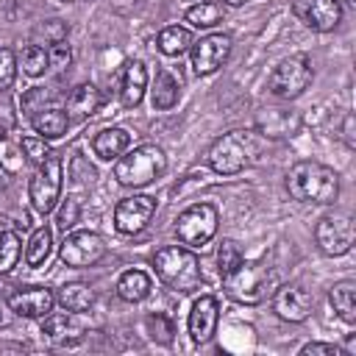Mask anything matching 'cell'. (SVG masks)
Returning a JSON list of instances; mask_svg holds the SVG:
<instances>
[{"instance_id":"cell-1","label":"cell","mask_w":356,"mask_h":356,"mask_svg":"<svg viewBox=\"0 0 356 356\" xmlns=\"http://www.w3.org/2000/svg\"><path fill=\"white\" fill-rule=\"evenodd\" d=\"M286 192L300 203L328 206L339 197V175L334 167L323 161L303 159L289 167L286 172Z\"/></svg>"},{"instance_id":"cell-2","label":"cell","mask_w":356,"mask_h":356,"mask_svg":"<svg viewBox=\"0 0 356 356\" xmlns=\"http://www.w3.org/2000/svg\"><path fill=\"white\" fill-rule=\"evenodd\" d=\"M153 270L164 286H170L172 292H181V295H189V292L200 289V284H203L200 259L189 248H181V245L159 248L153 253Z\"/></svg>"},{"instance_id":"cell-3","label":"cell","mask_w":356,"mask_h":356,"mask_svg":"<svg viewBox=\"0 0 356 356\" xmlns=\"http://www.w3.org/2000/svg\"><path fill=\"white\" fill-rule=\"evenodd\" d=\"M222 289L236 303H261L267 292L273 289V270L264 261H248L242 259L234 270L222 275Z\"/></svg>"},{"instance_id":"cell-4","label":"cell","mask_w":356,"mask_h":356,"mask_svg":"<svg viewBox=\"0 0 356 356\" xmlns=\"http://www.w3.org/2000/svg\"><path fill=\"white\" fill-rule=\"evenodd\" d=\"M167 170V153L159 145H139L125 150L114 164V178L122 186H147Z\"/></svg>"},{"instance_id":"cell-5","label":"cell","mask_w":356,"mask_h":356,"mask_svg":"<svg viewBox=\"0 0 356 356\" xmlns=\"http://www.w3.org/2000/svg\"><path fill=\"white\" fill-rule=\"evenodd\" d=\"M312 81H314L312 58L306 53H292V56H284L273 67L267 89L281 100H295L312 86Z\"/></svg>"},{"instance_id":"cell-6","label":"cell","mask_w":356,"mask_h":356,"mask_svg":"<svg viewBox=\"0 0 356 356\" xmlns=\"http://www.w3.org/2000/svg\"><path fill=\"white\" fill-rule=\"evenodd\" d=\"M250 142H253V134H245V131L222 134L220 139L211 142V147L206 153L209 167L217 175H236V172H242L250 164V153H253Z\"/></svg>"},{"instance_id":"cell-7","label":"cell","mask_w":356,"mask_h":356,"mask_svg":"<svg viewBox=\"0 0 356 356\" xmlns=\"http://www.w3.org/2000/svg\"><path fill=\"white\" fill-rule=\"evenodd\" d=\"M220 225V211L211 203H192L175 220V236L186 248H203L211 242Z\"/></svg>"},{"instance_id":"cell-8","label":"cell","mask_w":356,"mask_h":356,"mask_svg":"<svg viewBox=\"0 0 356 356\" xmlns=\"http://www.w3.org/2000/svg\"><path fill=\"white\" fill-rule=\"evenodd\" d=\"M61 186H64V167H61V159L56 153H50L33 172L31 184H28V197H31V206L42 214L53 211L56 203L61 200Z\"/></svg>"},{"instance_id":"cell-9","label":"cell","mask_w":356,"mask_h":356,"mask_svg":"<svg viewBox=\"0 0 356 356\" xmlns=\"http://www.w3.org/2000/svg\"><path fill=\"white\" fill-rule=\"evenodd\" d=\"M353 217L345 214V211H334V214H325L317 220L314 225V242L320 248L323 256H345L350 248H353Z\"/></svg>"},{"instance_id":"cell-10","label":"cell","mask_w":356,"mask_h":356,"mask_svg":"<svg viewBox=\"0 0 356 356\" xmlns=\"http://www.w3.org/2000/svg\"><path fill=\"white\" fill-rule=\"evenodd\" d=\"M58 256L67 267H92L97 261H103L106 256V242L100 234L95 231H67L64 242L58 248Z\"/></svg>"},{"instance_id":"cell-11","label":"cell","mask_w":356,"mask_h":356,"mask_svg":"<svg viewBox=\"0 0 356 356\" xmlns=\"http://www.w3.org/2000/svg\"><path fill=\"white\" fill-rule=\"evenodd\" d=\"M156 214V197L150 195H131V197H122L117 206H114V228L125 236H134L139 231L147 228V222L153 220Z\"/></svg>"},{"instance_id":"cell-12","label":"cell","mask_w":356,"mask_h":356,"mask_svg":"<svg viewBox=\"0 0 356 356\" xmlns=\"http://www.w3.org/2000/svg\"><path fill=\"white\" fill-rule=\"evenodd\" d=\"M192 70L197 75H211L217 72L228 56H231V36L228 33H209L197 42H192Z\"/></svg>"},{"instance_id":"cell-13","label":"cell","mask_w":356,"mask_h":356,"mask_svg":"<svg viewBox=\"0 0 356 356\" xmlns=\"http://www.w3.org/2000/svg\"><path fill=\"white\" fill-rule=\"evenodd\" d=\"M292 11L306 28H312L317 33L334 31L342 19V3L339 0H295Z\"/></svg>"},{"instance_id":"cell-14","label":"cell","mask_w":356,"mask_h":356,"mask_svg":"<svg viewBox=\"0 0 356 356\" xmlns=\"http://www.w3.org/2000/svg\"><path fill=\"white\" fill-rule=\"evenodd\" d=\"M314 298L300 284H284L273 292V312L286 323H303L312 314Z\"/></svg>"},{"instance_id":"cell-15","label":"cell","mask_w":356,"mask_h":356,"mask_svg":"<svg viewBox=\"0 0 356 356\" xmlns=\"http://www.w3.org/2000/svg\"><path fill=\"white\" fill-rule=\"evenodd\" d=\"M217 323H220V303L214 295H200L195 303H192V312H189V337L195 345H203L214 337L217 331Z\"/></svg>"},{"instance_id":"cell-16","label":"cell","mask_w":356,"mask_h":356,"mask_svg":"<svg viewBox=\"0 0 356 356\" xmlns=\"http://www.w3.org/2000/svg\"><path fill=\"white\" fill-rule=\"evenodd\" d=\"M8 306L19 317H44L56 306V295L47 286H22L8 295Z\"/></svg>"},{"instance_id":"cell-17","label":"cell","mask_w":356,"mask_h":356,"mask_svg":"<svg viewBox=\"0 0 356 356\" xmlns=\"http://www.w3.org/2000/svg\"><path fill=\"white\" fill-rule=\"evenodd\" d=\"M145 89H147V67L142 61H128L125 70H122V81H120V103L125 108H134L142 103L145 97Z\"/></svg>"},{"instance_id":"cell-18","label":"cell","mask_w":356,"mask_h":356,"mask_svg":"<svg viewBox=\"0 0 356 356\" xmlns=\"http://www.w3.org/2000/svg\"><path fill=\"white\" fill-rule=\"evenodd\" d=\"M81 334H83V328L70 314L50 312V314L42 317V337L53 345H72V342L81 339Z\"/></svg>"},{"instance_id":"cell-19","label":"cell","mask_w":356,"mask_h":356,"mask_svg":"<svg viewBox=\"0 0 356 356\" xmlns=\"http://www.w3.org/2000/svg\"><path fill=\"white\" fill-rule=\"evenodd\" d=\"M103 97L95 83H78L67 97V117L70 120H89L100 108Z\"/></svg>"},{"instance_id":"cell-20","label":"cell","mask_w":356,"mask_h":356,"mask_svg":"<svg viewBox=\"0 0 356 356\" xmlns=\"http://www.w3.org/2000/svg\"><path fill=\"white\" fill-rule=\"evenodd\" d=\"M128 147H131V134L125 128H103L92 139V150L103 161H117Z\"/></svg>"},{"instance_id":"cell-21","label":"cell","mask_w":356,"mask_h":356,"mask_svg":"<svg viewBox=\"0 0 356 356\" xmlns=\"http://www.w3.org/2000/svg\"><path fill=\"white\" fill-rule=\"evenodd\" d=\"M31 125L39 136L44 139H58L64 136L67 125H70V117H67V108H58V106H44L42 111H36L31 117Z\"/></svg>"},{"instance_id":"cell-22","label":"cell","mask_w":356,"mask_h":356,"mask_svg":"<svg viewBox=\"0 0 356 356\" xmlns=\"http://www.w3.org/2000/svg\"><path fill=\"white\" fill-rule=\"evenodd\" d=\"M328 300L334 306V312L339 314V320H345L348 325L356 323V281L342 278L328 289Z\"/></svg>"},{"instance_id":"cell-23","label":"cell","mask_w":356,"mask_h":356,"mask_svg":"<svg viewBox=\"0 0 356 356\" xmlns=\"http://www.w3.org/2000/svg\"><path fill=\"white\" fill-rule=\"evenodd\" d=\"M181 97V81L167 72V70H159L156 72V81H153V89H150V100H153V108L159 111H170Z\"/></svg>"},{"instance_id":"cell-24","label":"cell","mask_w":356,"mask_h":356,"mask_svg":"<svg viewBox=\"0 0 356 356\" xmlns=\"http://www.w3.org/2000/svg\"><path fill=\"white\" fill-rule=\"evenodd\" d=\"M153 289V281L145 270H125L120 278H117V295L125 300V303H139L150 295Z\"/></svg>"},{"instance_id":"cell-25","label":"cell","mask_w":356,"mask_h":356,"mask_svg":"<svg viewBox=\"0 0 356 356\" xmlns=\"http://www.w3.org/2000/svg\"><path fill=\"white\" fill-rule=\"evenodd\" d=\"M56 303H61L64 312H86L92 303H95V289L89 284H81V281H72V284H64L56 295Z\"/></svg>"},{"instance_id":"cell-26","label":"cell","mask_w":356,"mask_h":356,"mask_svg":"<svg viewBox=\"0 0 356 356\" xmlns=\"http://www.w3.org/2000/svg\"><path fill=\"white\" fill-rule=\"evenodd\" d=\"M192 31L184 28V25H167L164 31H159L156 36V47L164 53V56H181L192 47Z\"/></svg>"},{"instance_id":"cell-27","label":"cell","mask_w":356,"mask_h":356,"mask_svg":"<svg viewBox=\"0 0 356 356\" xmlns=\"http://www.w3.org/2000/svg\"><path fill=\"white\" fill-rule=\"evenodd\" d=\"M184 17H186V22L195 25V28H214V25L222 22L225 8H222V3H217V0H203V3H197V6H189Z\"/></svg>"},{"instance_id":"cell-28","label":"cell","mask_w":356,"mask_h":356,"mask_svg":"<svg viewBox=\"0 0 356 356\" xmlns=\"http://www.w3.org/2000/svg\"><path fill=\"white\" fill-rule=\"evenodd\" d=\"M50 250H53V231H50L47 225H39V228L31 234L28 245H25V261H28V267L44 264L47 256H50Z\"/></svg>"},{"instance_id":"cell-29","label":"cell","mask_w":356,"mask_h":356,"mask_svg":"<svg viewBox=\"0 0 356 356\" xmlns=\"http://www.w3.org/2000/svg\"><path fill=\"white\" fill-rule=\"evenodd\" d=\"M17 67H19L25 75H31V78L44 75V72L50 70L47 50H44L42 44H28V47H22V53L17 56Z\"/></svg>"},{"instance_id":"cell-30","label":"cell","mask_w":356,"mask_h":356,"mask_svg":"<svg viewBox=\"0 0 356 356\" xmlns=\"http://www.w3.org/2000/svg\"><path fill=\"white\" fill-rule=\"evenodd\" d=\"M298 128V114H289L284 108H267V117L261 120V131L270 136H292Z\"/></svg>"},{"instance_id":"cell-31","label":"cell","mask_w":356,"mask_h":356,"mask_svg":"<svg viewBox=\"0 0 356 356\" xmlns=\"http://www.w3.org/2000/svg\"><path fill=\"white\" fill-rule=\"evenodd\" d=\"M19 256H22V242L17 231H0V275L11 273L19 264Z\"/></svg>"},{"instance_id":"cell-32","label":"cell","mask_w":356,"mask_h":356,"mask_svg":"<svg viewBox=\"0 0 356 356\" xmlns=\"http://www.w3.org/2000/svg\"><path fill=\"white\" fill-rule=\"evenodd\" d=\"M78 220H81V203H78V197H64L61 206H58V211H56V225H58V231H64V234L72 231Z\"/></svg>"},{"instance_id":"cell-33","label":"cell","mask_w":356,"mask_h":356,"mask_svg":"<svg viewBox=\"0 0 356 356\" xmlns=\"http://www.w3.org/2000/svg\"><path fill=\"white\" fill-rule=\"evenodd\" d=\"M242 259L245 256H242V250H239V245L234 239H222L220 242V250H217V270H220V275H225L228 270H234Z\"/></svg>"},{"instance_id":"cell-34","label":"cell","mask_w":356,"mask_h":356,"mask_svg":"<svg viewBox=\"0 0 356 356\" xmlns=\"http://www.w3.org/2000/svg\"><path fill=\"white\" fill-rule=\"evenodd\" d=\"M145 325H147V331H150V339H156V342H161V345H170V342H172L175 328H172V320H170L167 314H150V317L145 320Z\"/></svg>"},{"instance_id":"cell-35","label":"cell","mask_w":356,"mask_h":356,"mask_svg":"<svg viewBox=\"0 0 356 356\" xmlns=\"http://www.w3.org/2000/svg\"><path fill=\"white\" fill-rule=\"evenodd\" d=\"M22 150H25L28 161H33L36 167L53 153V150L47 147V139H44V136H22Z\"/></svg>"},{"instance_id":"cell-36","label":"cell","mask_w":356,"mask_h":356,"mask_svg":"<svg viewBox=\"0 0 356 356\" xmlns=\"http://www.w3.org/2000/svg\"><path fill=\"white\" fill-rule=\"evenodd\" d=\"M17 78V56L8 47H0V92L11 89Z\"/></svg>"},{"instance_id":"cell-37","label":"cell","mask_w":356,"mask_h":356,"mask_svg":"<svg viewBox=\"0 0 356 356\" xmlns=\"http://www.w3.org/2000/svg\"><path fill=\"white\" fill-rule=\"evenodd\" d=\"M67 33H70V28H67V22L58 19V17L44 19V22L39 25V36H44V42H50V44H56V42H67Z\"/></svg>"},{"instance_id":"cell-38","label":"cell","mask_w":356,"mask_h":356,"mask_svg":"<svg viewBox=\"0 0 356 356\" xmlns=\"http://www.w3.org/2000/svg\"><path fill=\"white\" fill-rule=\"evenodd\" d=\"M47 58H50V67L53 70H67L70 61H72V50L67 42H56L50 50H47Z\"/></svg>"},{"instance_id":"cell-39","label":"cell","mask_w":356,"mask_h":356,"mask_svg":"<svg viewBox=\"0 0 356 356\" xmlns=\"http://www.w3.org/2000/svg\"><path fill=\"white\" fill-rule=\"evenodd\" d=\"M44 103H47V92H44V89H31V92L22 97V111H25L28 117H33L36 111L44 108Z\"/></svg>"},{"instance_id":"cell-40","label":"cell","mask_w":356,"mask_h":356,"mask_svg":"<svg viewBox=\"0 0 356 356\" xmlns=\"http://www.w3.org/2000/svg\"><path fill=\"white\" fill-rule=\"evenodd\" d=\"M300 356H342V348L331 342H306L300 348Z\"/></svg>"},{"instance_id":"cell-41","label":"cell","mask_w":356,"mask_h":356,"mask_svg":"<svg viewBox=\"0 0 356 356\" xmlns=\"http://www.w3.org/2000/svg\"><path fill=\"white\" fill-rule=\"evenodd\" d=\"M8 181H11V175H8V170L0 164V189H3V186H8Z\"/></svg>"},{"instance_id":"cell-42","label":"cell","mask_w":356,"mask_h":356,"mask_svg":"<svg viewBox=\"0 0 356 356\" xmlns=\"http://www.w3.org/2000/svg\"><path fill=\"white\" fill-rule=\"evenodd\" d=\"M225 3H228V6H245L248 0H225Z\"/></svg>"},{"instance_id":"cell-43","label":"cell","mask_w":356,"mask_h":356,"mask_svg":"<svg viewBox=\"0 0 356 356\" xmlns=\"http://www.w3.org/2000/svg\"><path fill=\"white\" fill-rule=\"evenodd\" d=\"M342 3H345L348 8H356V0H342Z\"/></svg>"},{"instance_id":"cell-44","label":"cell","mask_w":356,"mask_h":356,"mask_svg":"<svg viewBox=\"0 0 356 356\" xmlns=\"http://www.w3.org/2000/svg\"><path fill=\"white\" fill-rule=\"evenodd\" d=\"M6 323V314H3V306H0V325Z\"/></svg>"},{"instance_id":"cell-45","label":"cell","mask_w":356,"mask_h":356,"mask_svg":"<svg viewBox=\"0 0 356 356\" xmlns=\"http://www.w3.org/2000/svg\"><path fill=\"white\" fill-rule=\"evenodd\" d=\"M61 3H75V0H61Z\"/></svg>"}]
</instances>
